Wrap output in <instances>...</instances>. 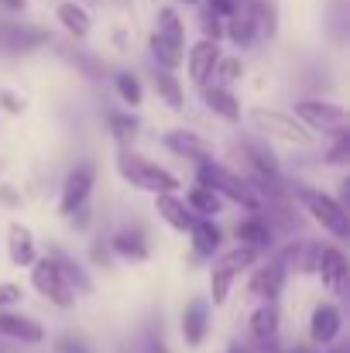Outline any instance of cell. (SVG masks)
Masks as SVG:
<instances>
[{
    "instance_id": "obj_29",
    "label": "cell",
    "mask_w": 350,
    "mask_h": 353,
    "mask_svg": "<svg viewBox=\"0 0 350 353\" xmlns=\"http://www.w3.org/2000/svg\"><path fill=\"white\" fill-rule=\"evenodd\" d=\"M224 41L233 45L237 52H251L254 45H261L257 24H254V17H251L247 7H240L237 14H231V17L224 21Z\"/></svg>"
},
{
    "instance_id": "obj_26",
    "label": "cell",
    "mask_w": 350,
    "mask_h": 353,
    "mask_svg": "<svg viewBox=\"0 0 350 353\" xmlns=\"http://www.w3.org/2000/svg\"><path fill=\"white\" fill-rule=\"evenodd\" d=\"M148 83H151L158 103H165L172 114H182L186 110V83L179 79V72H168V69L151 65L148 69Z\"/></svg>"
},
{
    "instance_id": "obj_46",
    "label": "cell",
    "mask_w": 350,
    "mask_h": 353,
    "mask_svg": "<svg viewBox=\"0 0 350 353\" xmlns=\"http://www.w3.org/2000/svg\"><path fill=\"white\" fill-rule=\"evenodd\" d=\"M110 41H114L120 52H127V48H130V38H127V31H124V28H117L114 34H110Z\"/></svg>"
},
{
    "instance_id": "obj_45",
    "label": "cell",
    "mask_w": 350,
    "mask_h": 353,
    "mask_svg": "<svg viewBox=\"0 0 350 353\" xmlns=\"http://www.w3.org/2000/svg\"><path fill=\"white\" fill-rule=\"evenodd\" d=\"M31 0H0V17H21Z\"/></svg>"
},
{
    "instance_id": "obj_16",
    "label": "cell",
    "mask_w": 350,
    "mask_h": 353,
    "mask_svg": "<svg viewBox=\"0 0 350 353\" xmlns=\"http://www.w3.org/2000/svg\"><path fill=\"white\" fill-rule=\"evenodd\" d=\"M313 278H320V285H323V292L327 295H333V299H340V295H347V285H350V257L347 250H344V243H323V254H320V264H316V274Z\"/></svg>"
},
{
    "instance_id": "obj_23",
    "label": "cell",
    "mask_w": 350,
    "mask_h": 353,
    "mask_svg": "<svg viewBox=\"0 0 350 353\" xmlns=\"http://www.w3.org/2000/svg\"><path fill=\"white\" fill-rule=\"evenodd\" d=\"M76 45H79V41L55 48L59 59H62L69 69H76V76H83V79H90V83H104V79H110V65H107V59L97 55V52H90V48H76Z\"/></svg>"
},
{
    "instance_id": "obj_43",
    "label": "cell",
    "mask_w": 350,
    "mask_h": 353,
    "mask_svg": "<svg viewBox=\"0 0 350 353\" xmlns=\"http://www.w3.org/2000/svg\"><path fill=\"white\" fill-rule=\"evenodd\" d=\"M137 353H172V347L165 343V336H162L155 326H148V330L141 333V340H137Z\"/></svg>"
},
{
    "instance_id": "obj_17",
    "label": "cell",
    "mask_w": 350,
    "mask_h": 353,
    "mask_svg": "<svg viewBox=\"0 0 350 353\" xmlns=\"http://www.w3.org/2000/svg\"><path fill=\"white\" fill-rule=\"evenodd\" d=\"M196 93H200L203 110L213 120H220V123H227V127H240V123H244V103H240V97H237L233 86H220V83L210 79V83L196 86Z\"/></svg>"
},
{
    "instance_id": "obj_6",
    "label": "cell",
    "mask_w": 350,
    "mask_h": 353,
    "mask_svg": "<svg viewBox=\"0 0 350 353\" xmlns=\"http://www.w3.org/2000/svg\"><path fill=\"white\" fill-rule=\"evenodd\" d=\"M292 117L299 120V123H306L320 141H330V137L350 130L347 107L340 100H333V97H323V93H302V97H295Z\"/></svg>"
},
{
    "instance_id": "obj_5",
    "label": "cell",
    "mask_w": 350,
    "mask_h": 353,
    "mask_svg": "<svg viewBox=\"0 0 350 353\" xmlns=\"http://www.w3.org/2000/svg\"><path fill=\"white\" fill-rule=\"evenodd\" d=\"M261 257H268V254H257V250H251V247L233 243V247H224V250L210 261V271H206L210 295H206V299L213 302V309H217V305H227V299L233 295V285H237Z\"/></svg>"
},
{
    "instance_id": "obj_22",
    "label": "cell",
    "mask_w": 350,
    "mask_h": 353,
    "mask_svg": "<svg viewBox=\"0 0 350 353\" xmlns=\"http://www.w3.org/2000/svg\"><path fill=\"white\" fill-rule=\"evenodd\" d=\"M3 250H7V261L14 268H31L35 257H38V236L28 223L10 220L7 230H3Z\"/></svg>"
},
{
    "instance_id": "obj_51",
    "label": "cell",
    "mask_w": 350,
    "mask_h": 353,
    "mask_svg": "<svg viewBox=\"0 0 350 353\" xmlns=\"http://www.w3.org/2000/svg\"><path fill=\"white\" fill-rule=\"evenodd\" d=\"M0 179H3V161H0Z\"/></svg>"
},
{
    "instance_id": "obj_44",
    "label": "cell",
    "mask_w": 350,
    "mask_h": 353,
    "mask_svg": "<svg viewBox=\"0 0 350 353\" xmlns=\"http://www.w3.org/2000/svg\"><path fill=\"white\" fill-rule=\"evenodd\" d=\"M0 206L3 210H17L21 206V189L10 185V182H3V179H0Z\"/></svg>"
},
{
    "instance_id": "obj_24",
    "label": "cell",
    "mask_w": 350,
    "mask_h": 353,
    "mask_svg": "<svg viewBox=\"0 0 350 353\" xmlns=\"http://www.w3.org/2000/svg\"><path fill=\"white\" fill-rule=\"evenodd\" d=\"M48 257L59 264V271H62V278L69 281V288L76 292V299L93 295L97 281H93V274H90L86 261H79L76 254H69V250H66V247H59V243H52V247H48Z\"/></svg>"
},
{
    "instance_id": "obj_10",
    "label": "cell",
    "mask_w": 350,
    "mask_h": 353,
    "mask_svg": "<svg viewBox=\"0 0 350 353\" xmlns=\"http://www.w3.org/2000/svg\"><path fill=\"white\" fill-rule=\"evenodd\" d=\"M97 175H100V168H97V161H76L66 175H62V185H59V203H55V210H59V216L66 220L72 210H79V206H86L90 199H93V189H97Z\"/></svg>"
},
{
    "instance_id": "obj_35",
    "label": "cell",
    "mask_w": 350,
    "mask_h": 353,
    "mask_svg": "<svg viewBox=\"0 0 350 353\" xmlns=\"http://www.w3.org/2000/svg\"><path fill=\"white\" fill-rule=\"evenodd\" d=\"M320 158H323L327 168H347L350 165V130L330 137V141H323V144H320Z\"/></svg>"
},
{
    "instance_id": "obj_9",
    "label": "cell",
    "mask_w": 350,
    "mask_h": 353,
    "mask_svg": "<svg viewBox=\"0 0 350 353\" xmlns=\"http://www.w3.org/2000/svg\"><path fill=\"white\" fill-rule=\"evenodd\" d=\"M344 326H347V316H344V305L337 299H323L309 309V319H306V343L316 347V350H327L333 347L337 340H344Z\"/></svg>"
},
{
    "instance_id": "obj_48",
    "label": "cell",
    "mask_w": 350,
    "mask_h": 353,
    "mask_svg": "<svg viewBox=\"0 0 350 353\" xmlns=\"http://www.w3.org/2000/svg\"><path fill=\"white\" fill-rule=\"evenodd\" d=\"M320 353H350V347L344 343V340H337L333 347H327V350H320Z\"/></svg>"
},
{
    "instance_id": "obj_7",
    "label": "cell",
    "mask_w": 350,
    "mask_h": 353,
    "mask_svg": "<svg viewBox=\"0 0 350 353\" xmlns=\"http://www.w3.org/2000/svg\"><path fill=\"white\" fill-rule=\"evenodd\" d=\"M48 45H55V38H52V31L45 24L17 21V17H0V59L3 62H17V59L38 55Z\"/></svg>"
},
{
    "instance_id": "obj_11",
    "label": "cell",
    "mask_w": 350,
    "mask_h": 353,
    "mask_svg": "<svg viewBox=\"0 0 350 353\" xmlns=\"http://www.w3.org/2000/svg\"><path fill=\"white\" fill-rule=\"evenodd\" d=\"M275 257H278V264L285 268V274L292 278H313L316 274V264H320V254H323V240H316V236H289V240H282L275 250H271Z\"/></svg>"
},
{
    "instance_id": "obj_4",
    "label": "cell",
    "mask_w": 350,
    "mask_h": 353,
    "mask_svg": "<svg viewBox=\"0 0 350 353\" xmlns=\"http://www.w3.org/2000/svg\"><path fill=\"white\" fill-rule=\"evenodd\" d=\"M193 182L213 189L227 206H237L244 213H261V196L254 192V185L247 182V175L231 168V165H224L220 158H210V161L193 165Z\"/></svg>"
},
{
    "instance_id": "obj_1",
    "label": "cell",
    "mask_w": 350,
    "mask_h": 353,
    "mask_svg": "<svg viewBox=\"0 0 350 353\" xmlns=\"http://www.w3.org/2000/svg\"><path fill=\"white\" fill-rule=\"evenodd\" d=\"M244 123L264 137L268 144H285L292 151H320V137L292 117V110H278V107H264V103H254V107H244Z\"/></svg>"
},
{
    "instance_id": "obj_40",
    "label": "cell",
    "mask_w": 350,
    "mask_h": 353,
    "mask_svg": "<svg viewBox=\"0 0 350 353\" xmlns=\"http://www.w3.org/2000/svg\"><path fill=\"white\" fill-rule=\"evenodd\" d=\"M28 299L21 281H0V312L3 309H21V302Z\"/></svg>"
},
{
    "instance_id": "obj_25",
    "label": "cell",
    "mask_w": 350,
    "mask_h": 353,
    "mask_svg": "<svg viewBox=\"0 0 350 353\" xmlns=\"http://www.w3.org/2000/svg\"><path fill=\"white\" fill-rule=\"evenodd\" d=\"M55 21L69 41H86L93 34V14L83 0H59L55 3Z\"/></svg>"
},
{
    "instance_id": "obj_42",
    "label": "cell",
    "mask_w": 350,
    "mask_h": 353,
    "mask_svg": "<svg viewBox=\"0 0 350 353\" xmlns=\"http://www.w3.org/2000/svg\"><path fill=\"white\" fill-rule=\"evenodd\" d=\"M200 38H213V41H224V17L210 14L206 7H200Z\"/></svg>"
},
{
    "instance_id": "obj_28",
    "label": "cell",
    "mask_w": 350,
    "mask_h": 353,
    "mask_svg": "<svg viewBox=\"0 0 350 353\" xmlns=\"http://www.w3.org/2000/svg\"><path fill=\"white\" fill-rule=\"evenodd\" d=\"M104 127L117 148H134V141L141 137V117L137 110H127V107H107Z\"/></svg>"
},
{
    "instance_id": "obj_18",
    "label": "cell",
    "mask_w": 350,
    "mask_h": 353,
    "mask_svg": "<svg viewBox=\"0 0 350 353\" xmlns=\"http://www.w3.org/2000/svg\"><path fill=\"white\" fill-rule=\"evenodd\" d=\"M0 340L14 347H41L48 340V330L38 316H28L21 309H3L0 312Z\"/></svg>"
},
{
    "instance_id": "obj_33",
    "label": "cell",
    "mask_w": 350,
    "mask_h": 353,
    "mask_svg": "<svg viewBox=\"0 0 350 353\" xmlns=\"http://www.w3.org/2000/svg\"><path fill=\"white\" fill-rule=\"evenodd\" d=\"M151 31H158L162 38H168V41H175V45H189V24H186V17L179 14V7L158 3Z\"/></svg>"
},
{
    "instance_id": "obj_20",
    "label": "cell",
    "mask_w": 350,
    "mask_h": 353,
    "mask_svg": "<svg viewBox=\"0 0 350 353\" xmlns=\"http://www.w3.org/2000/svg\"><path fill=\"white\" fill-rule=\"evenodd\" d=\"M233 243H240V247H251V250H257V254H271L282 240L275 234V227H271V220L264 216V213H244L237 223H233Z\"/></svg>"
},
{
    "instance_id": "obj_39",
    "label": "cell",
    "mask_w": 350,
    "mask_h": 353,
    "mask_svg": "<svg viewBox=\"0 0 350 353\" xmlns=\"http://www.w3.org/2000/svg\"><path fill=\"white\" fill-rule=\"evenodd\" d=\"M66 223H69V230H72V234H90V230H93V223H97V213H93V206L86 203V206L72 210V213L66 216Z\"/></svg>"
},
{
    "instance_id": "obj_2",
    "label": "cell",
    "mask_w": 350,
    "mask_h": 353,
    "mask_svg": "<svg viewBox=\"0 0 350 353\" xmlns=\"http://www.w3.org/2000/svg\"><path fill=\"white\" fill-rule=\"evenodd\" d=\"M292 203H295V210H299L309 223H316L330 240H337V243L350 240V210L333 192H327L323 185L292 182Z\"/></svg>"
},
{
    "instance_id": "obj_12",
    "label": "cell",
    "mask_w": 350,
    "mask_h": 353,
    "mask_svg": "<svg viewBox=\"0 0 350 353\" xmlns=\"http://www.w3.org/2000/svg\"><path fill=\"white\" fill-rule=\"evenodd\" d=\"M285 285H289V274H285V268L278 264L275 254L261 257L247 271V299L251 302H282Z\"/></svg>"
},
{
    "instance_id": "obj_32",
    "label": "cell",
    "mask_w": 350,
    "mask_h": 353,
    "mask_svg": "<svg viewBox=\"0 0 350 353\" xmlns=\"http://www.w3.org/2000/svg\"><path fill=\"white\" fill-rule=\"evenodd\" d=\"M182 199H186V206H189V213H193V216L220 220V216L227 213V203H224V199H220L213 189H206V185H196V182L186 189V196H182Z\"/></svg>"
},
{
    "instance_id": "obj_21",
    "label": "cell",
    "mask_w": 350,
    "mask_h": 353,
    "mask_svg": "<svg viewBox=\"0 0 350 353\" xmlns=\"http://www.w3.org/2000/svg\"><path fill=\"white\" fill-rule=\"evenodd\" d=\"M220 55H224V41H213V38H196L193 45H186L182 65H186L189 83H193V86L210 83V79H213V69H217V62H220Z\"/></svg>"
},
{
    "instance_id": "obj_19",
    "label": "cell",
    "mask_w": 350,
    "mask_h": 353,
    "mask_svg": "<svg viewBox=\"0 0 350 353\" xmlns=\"http://www.w3.org/2000/svg\"><path fill=\"white\" fill-rule=\"evenodd\" d=\"M189 236V261L193 264H210L224 247H227V230L220 220H206V216H196L193 227L186 230Z\"/></svg>"
},
{
    "instance_id": "obj_13",
    "label": "cell",
    "mask_w": 350,
    "mask_h": 353,
    "mask_svg": "<svg viewBox=\"0 0 350 353\" xmlns=\"http://www.w3.org/2000/svg\"><path fill=\"white\" fill-rule=\"evenodd\" d=\"M213 333V302L206 295H193L179 312V336L186 350H200Z\"/></svg>"
},
{
    "instance_id": "obj_34",
    "label": "cell",
    "mask_w": 350,
    "mask_h": 353,
    "mask_svg": "<svg viewBox=\"0 0 350 353\" xmlns=\"http://www.w3.org/2000/svg\"><path fill=\"white\" fill-rule=\"evenodd\" d=\"M257 24V34L261 41H275L278 38V28H282V14H278V3L275 0H247L244 3Z\"/></svg>"
},
{
    "instance_id": "obj_30",
    "label": "cell",
    "mask_w": 350,
    "mask_h": 353,
    "mask_svg": "<svg viewBox=\"0 0 350 353\" xmlns=\"http://www.w3.org/2000/svg\"><path fill=\"white\" fill-rule=\"evenodd\" d=\"M110 90H114L120 107L141 110V103H144V79L134 69H110Z\"/></svg>"
},
{
    "instance_id": "obj_8",
    "label": "cell",
    "mask_w": 350,
    "mask_h": 353,
    "mask_svg": "<svg viewBox=\"0 0 350 353\" xmlns=\"http://www.w3.org/2000/svg\"><path fill=\"white\" fill-rule=\"evenodd\" d=\"M28 285H31V292L35 295H41L52 309H59V312H72L76 309V292L69 288V281L62 278V271H59V264L48 257V254H38L35 257V264L28 268Z\"/></svg>"
},
{
    "instance_id": "obj_14",
    "label": "cell",
    "mask_w": 350,
    "mask_h": 353,
    "mask_svg": "<svg viewBox=\"0 0 350 353\" xmlns=\"http://www.w3.org/2000/svg\"><path fill=\"white\" fill-rule=\"evenodd\" d=\"M162 148H165L168 154L189 161V165H200V161L217 158V144H213L206 134L193 130V127H168V130L162 134Z\"/></svg>"
},
{
    "instance_id": "obj_15",
    "label": "cell",
    "mask_w": 350,
    "mask_h": 353,
    "mask_svg": "<svg viewBox=\"0 0 350 353\" xmlns=\"http://www.w3.org/2000/svg\"><path fill=\"white\" fill-rule=\"evenodd\" d=\"M107 247L114 254V261L124 264H144L151 257V234L144 223L130 220V223H120L114 234L107 236Z\"/></svg>"
},
{
    "instance_id": "obj_50",
    "label": "cell",
    "mask_w": 350,
    "mask_h": 353,
    "mask_svg": "<svg viewBox=\"0 0 350 353\" xmlns=\"http://www.w3.org/2000/svg\"><path fill=\"white\" fill-rule=\"evenodd\" d=\"M175 3H182V7H200V0H175Z\"/></svg>"
},
{
    "instance_id": "obj_38",
    "label": "cell",
    "mask_w": 350,
    "mask_h": 353,
    "mask_svg": "<svg viewBox=\"0 0 350 353\" xmlns=\"http://www.w3.org/2000/svg\"><path fill=\"white\" fill-rule=\"evenodd\" d=\"M0 114H7V117L28 114V97L17 93V90H10V86H0Z\"/></svg>"
},
{
    "instance_id": "obj_36",
    "label": "cell",
    "mask_w": 350,
    "mask_h": 353,
    "mask_svg": "<svg viewBox=\"0 0 350 353\" xmlns=\"http://www.w3.org/2000/svg\"><path fill=\"white\" fill-rule=\"evenodd\" d=\"M244 76H247V65H244L240 55H220V62H217V69H213V83L237 86V83H244Z\"/></svg>"
},
{
    "instance_id": "obj_31",
    "label": "cell",
    "mask_w": 350,
    "mask_h": 353,
    "mask_svg": "<svg viewBox=\"0 0 350 353\" xmlns=\"http://www.w3.org/2000/svg\"><path fill=\"white\" fill-rule=\"evenodd\" d=\"M148 59H151V65H158V69L179 72V69H182V59H186V45H175V41L162 38L158 31H148Z\"/></svg>"
},
{
    "instance_id": "obj_41",
    "label": "cell",
    "mask_w": 350,
    "mask_h": 353,
    "mask_svg": "<svg viewBox=\"0 0 350 353\" xmlns=\"http://www.w3.org/2000/svg\"><path fill=\"white\" fill-rule=\"evenodd\" d=\"M90 264H93V268H104V271H110L117 264L114 254H110V247H107V236L90 240Z\"/></svg>"
},
{
    "instance_id": "obj_3",
    "label": "cell",
    "mask_w": 350,
    "mask_h": 353,
    "mask_svg": "<svg viewBox=\"0 0 350 353\" xmlns=\"http://www.w3.org/2000/svg\"><path fill=\"white\" fill-rule=\"evenodd\" d=\"M114 168L120 175V182L137 189V192H148V196L182 192V179L168 165H162V161H155V158H148V154H141L134 148H117Z\"/></svg>"
},
{
    "instance_id": "obj_27",
    "label": "cell",
    "mask_w": 350,
    "mask_h": 353,
    "mask_svg": "<svg viewBox=\"0 0 350 353\" xmlns=\"http://www.w3.org/2000/svg\"><path fill=\"white\" fill-rule=\"evenodd\" d=\"M155 203V216L172 230V234H186L189 227H193V213H189V206H186V199H182V192H158V196H151Z\"/></svg>"
},
{
    "instance_id": "obj_37",
    "label": "cell",
    "mask_w": 350,
    "mask_h": 353,
    "mask_svg": "<svg viewBox=\"0 0 350 353\" xmlns=\"http://www.w3.org/2000/svg\"><path fill=\"white\" fill-rule=\"evenodd\" d=\"M52 353H97V347L83 336V333H59L55 343H52Z\"/></svg>"
},
{
    "instance_id": "obj_49",
    "label": "cell",
    "mask_w": 350,
    "mask_h": 353,
    "mask_svg": "<svg viewBox=\"0 0 350 353\" xmlns=\"http://www.w3.org/2000/svg\"><path fill=\"white\" fill-rule=\"evenodd\" d=\"M227 353H254V350H251L247 343H231V347H227Z\"/></svg>"
},
{
    "instance_id": "obj_47",
    "label": "cell",
    "mask_w": 350,
    "mask_h": 353,
    "mask_svg": "<svg viewBox=\"0 0 350 353\" xmlns=\"http://www.w3.org/2000/svg\"><path fill=\"white\" fill-rule=\"evenodd\" d=\"M282 353H320V350L309 347V343H289V347H282Z\"/></svg>"
}]
</instances>
